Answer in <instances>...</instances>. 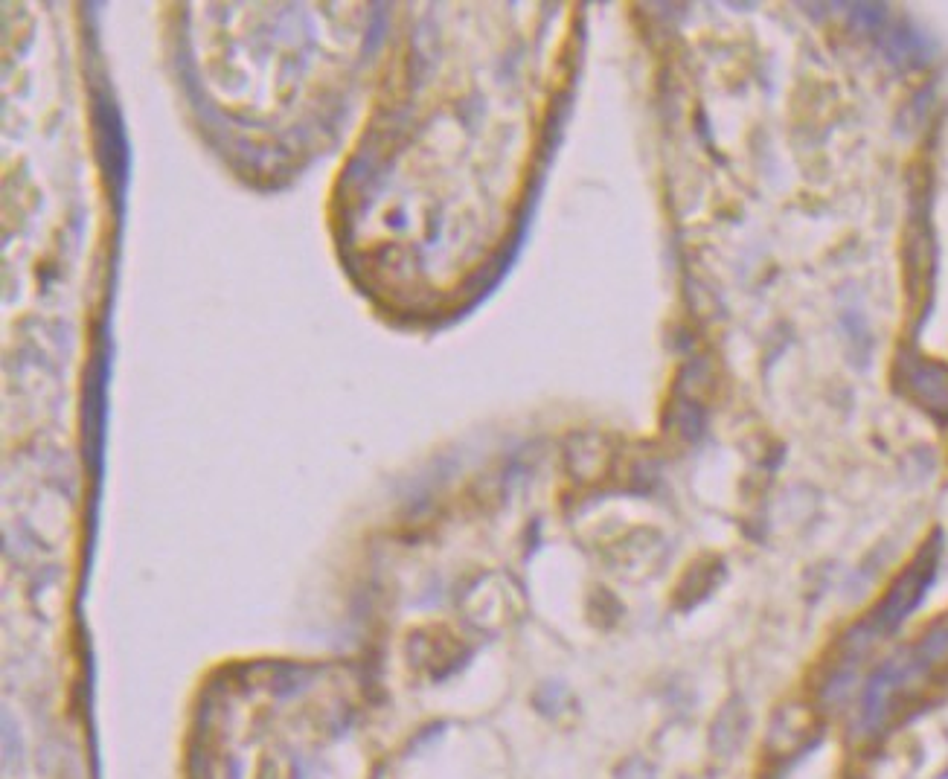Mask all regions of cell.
<instances>
[{
    "label": "cell",
    "mask_w": 948,
    "mask_h": 779,
    "mask_svg": "<svg viewBox=\"0 0 948 779\" xmlns=\"http://www.w3.org/2000/svg\"><path fill=\"white\" fill-rule=\"evenodd\" d=\"M931 573H934V561H928V564H917V567H911V573H905L902 576V582L890 591L887 596L885 608H882V623L885 625H896L902 620V614H908L911 611V605L917 602L922 591H925V585H928V579H931Z\"/></svg>",
    "instance_id": "6da1fadb"
}]
</instances>
